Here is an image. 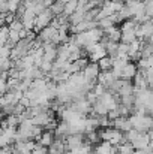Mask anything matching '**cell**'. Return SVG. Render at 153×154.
Here are the masks:
<instances>
[{
    "mask_svg": "<svg viewBox=\"0 0 153 154\" xmlns=\"http://www.w3.org/2000/svg\"><path fill=\"white\" fill-rule=\"evenodd\" d=\"M9 54H11V48H8L6 45L0 47V57H9Z\"/></svg>",
    "mask_w": 153,
    "mask_h": 154,
    "instance_id": "obj_19",
    "label": "cell"
},
{
    "mask_svg": "<svg viewBox=\"0 0 153 154\" xmlns=\"http://www.w3.org/2000/svg\"><path fill=\"white\" fill-rule=\"evenodd\" d=\"M137 38H135V33H134V30H125V32H122V35H120V42H123V44H131L132 41H135Z\"/></svg>",
    "mask_w": 153,
    "mask_h": 154,
    "instance_id": "obj_9",
    "label": "cell"
},
{
    "mask_svg": "<svg viewBox=\"0 0 153 154\" xmlns=\"http://www.w3.org/2000/svg\"><path fill=\"white\" fill-rule=\"evenodd\" d=\"M137 70H138V67H137L134 63L128 61V63H126V64L122 67L120 78H123V79H132V78H134V75L137 73Z\"/></svg>",
    "mask_w": 153,
    "mask_h": 154,
    "instance_id": "obj_4",
    "label": "cell"
},
{
    "mask_svg": "<svg viewBox=\"0 0 153 154\" xmlns=\"http://www.w3.org/2000/svg\"><path fill=\"white\" fill-rule=\"evenodd\" d=\"M53 141H54V133L50 132V130H44L41 133V138H39L38 144H41L44 147H50L51 144H53Z\"/></svg>",
    "mask_w": 153,
    "mask_h": 154,
    "instance_id": "obj_5",
    "label": "cell"
},
{
    "mask_svg": "<svg viewBox=\"0 0 153 154\" xmlns=\"http://www.w3.org/2000/svg\"><path fill=\"white\" fill-rule=\"evenodd\" d=\"M8 91V84H6V79H2L0 78V96L5 94Z\"/></svg>",
    "mask_w": 153,
    "mask_h": 154,
    "instance_id": "obj_18",
    "label": "cell"
},
{
    "mask_svg": "<svg viewBox=\"0 0 153 154\" xmlns=\"http://www.w3.org/2000/svg\"><path fill=\"white\" fill-rule=\"evenodd\" d=\"M51 64H53V63H50V61H42V63H41V66H39V69L47 75V73L51 70Z\"/></svg>",
    "mask_w": 153,
    "mask_h": 154,
    "instance_id": "obj_17",
    "label": "cell"
},
{
    "mask_svg": "<svg viewBox=\"0 0 153 154\" xmlns=\"http://www.w3.org/2000/svg\"><path fill=\"white\" fill-rule=\"evenodd\" d=\"M18 103H21V105H23L24 108H29V106H30V100H29L27 97H24V96H23V97H21L20 100H18Z\"/></svg>",
    "mask_w": 153,
    "mask_h": 154,
    "instance_id": "obj_20",
    "label": "cell"
},
{
    "mask_svg": "<svg viewBox=\"0 0 153 154\" xmlns=\"http://www.w3.org/2000/svg\"><path fill=\"white\" fill-rule=\"evenodd\" d=\"M63 6H65L63 2H60V0H54V2L50 5L48 9L51 11L53 17H57V15H62V14H63Z\"/></svg>",
    "mask_w": 153,
    "mask_h": 154,
    "instance_id": "obj_7",
    "label": "cell"
},
{
    "mask_svg": "<svg viewBox=\"0 0 153 154\" xmlns=\"http://www.w3.org/2000/svg\"><path fill=\"white\" fill-rule=\"evenodd\" d=\"M117 148H119V153L120 154H132L134 153V147H132L131 142L120 144V145H117Z\"/></svg>",
    "mask_w": 153,
    "mask_h": 154,
    "instance_id": "obj_13",
    "label": "cell"
},
{
    "mask_svg": "<svg viewBox=\"0 0 153 154\" xmlns=\"http://www.w3.org/2000/svg\"><path fill=\"white\" fill-rule=\"evenodd\" d=\"M96 64H98L99 70H111V67H113V58L110 55H105V57H102V58H99L96 61Z\"/></svg>",
    "mask_w": 153,
    "mask_h": 154,
    "instance_id": "obj_6",
    "label": "cell"
},
{
    "mask_svg": "<svg viewBox=\"0 0 153 154\" xmlns=\"http://www.w3.org/2000/svg\"><path fill=\"white\" fill-rule=\"evenodd\" d=\"M8 29H9V30H15V32H20L21 29H24V27H23V23H21V18H17V17H15V18L8 24Z\"/></svg>",
    "mask_w": 153,
    "mask_h": 154,
    "instance_id": "obj_11",
    "label": "cell"
},
{
    "mask_svg": "<svg viewBox=\"0 0 153 154\" xmlns=\"http://www.w3.org/2000/svg\"><path fill=\"white\" fill-rule=\"evenodd\" d=\"M8 39H9L11 42L17 44V42L20 41V33L15 32V30H9V32H8Z\"/></svg>",
    "mask_w": 153,
    "mask_h": 154,
    "instance_id": "obj_16",
    "label": "cell"
},
{
    "mask_svg": "<svg viewBox=\"0 0 153 154\" xmlns=\"http://www.w3.org/2000/svg\"><path fill=\"white\" fill-rule=\"evenodd\" d=\"M140 29H141V33H143V39H144V38H152L153 24L150 20L146 21V23H141V24H140Z\"/></svg>",
    "mask_w": 153,
    "mask_h": 154,
    "instance_id": "obj_8",
    "label": "cell"
},
{
    "mask_svg": "<svg viewBox=\"0 0 153 154\" xmlns=\"http://www.w3.org/2000/svg\"><path fill=\"white\" fill-rule=\"evenodd\" d=\"M99 72H101V70H99L98 64L93 63V61H89L87 66H86L84 70H83V75H84V78H86L87 82H93V84H96V82H98L96 78H98Z\"/></svg>",
    "mask_w": 153,
    "mask_h": 154,
    "instance_id": "obj_2",
    "label": "cell"
},
{
    "mask_svg": "<svg viewBox=\"0 0 153 154\" xmlns=\"http://www.w3.org/2000/svg\"><path fill=\"white\" fill-rule=\"evenodd\" d=\"M75 11H77V0H69V2L65 3V6H63V15L69 17Z\"/></svg>",
    "mask_w": 153,
    "mask_h": 154,
    "instance_id": "obj_10",
    "label": "cell"
},
{
    "mask_svg": "<svg viewBox=\"0 0 153 154\" xmlns=\"http://www.w3.org/2000/svg\"><path fill=\"white\" fill-rule=\"evenodd\" d=\"M60 2H63V3H66V2H69V0H60Z\"/></svg>",
    "mask_w": 153,
    "mask_h": 154,
    "instance_id": "obj_21",
    "label": "cell"
},
{
    "mask_svg": "<svg viewBox=\"0 0 153 154\" xmlns=\"http://www.w3.org/2000/svg\"><path fill=\"white\" fill-rule=\"evenodd\" d=\"M8 32H9L8 26L3 24V26L0 27V47L5 45V42H6V39H8Z\"/></svg>",
    "mask_w": 153,
    "mask_h": 154,
    "instance_id": "obj_15",
    "label": "cell"
},
{
    "mask_svg": "<svg viewBox=\"0 0 153 154\" xmlns=\"http://www.w3.org/2000/svg\"><path fill=\"white\" fill-rule=\"evenodd\" d=\"M153 66V57L149 55V57H141L138 60V67L140 69H146V67H150Z\"/></svg>",
    "mask_w": 153,
    "mask_h": 154,
    "instance_id": "obj_12",
    "label": "cell"
},
{
    "mask_svg": "<svg viewBox=\"0 0 153 154\" xmlns=\"http://www.w3.org/2000/svg\"><path fill=\"white\" fill-rule=\"evenodd\" d=\"M12 67V60L9 57H0V69L2 70H9Z\"/></svg>",
    "mask_w": 153,
    "mask_h": 154,
    "instance_id": "obj_14",
    "label": "cell"
},
{
    "mask_svg": "<svg viewBox=\"0 0 153 154\" xmlns=\"http://www.w3.org/2000/svg\"><path fill=\"white\" fill-rule=\"evenodd\" d=\"M150 141H152V138L146 132H138V135L135 136V139L131 144H132L134 150H138V148H146L150 144Z\"/></svg>",
    "mask_w": 153,
    "mask_h": 154,
    "instance_id": "obj_3",
    "label": "cell"
},
{
    "mask_svg": "<svg viewBox=\"0 0 153 154\" xmlns=\"http://www.w3.org/2000/svg\"><path fill=\"white\" fill-rule=\"evenodd\" d=\"M0 2H3V0H0Z\"/></svg>",
    "mask_w": 153,
    "mask_h": 154,
    "instance_id": "obj_22",
    "label": "cell"
},
{
    "mask_svg": "<svg viewBox=\"0 0 153 154\" xmlns=\"http://www.w3.org/2000/svg\"><path fill=\"white\" fill-rule=\"evenodd\" d=\"M53 20V14L48 8H45V11H42L41 14H38L35 17V27H33V32H39L41 29L50 26V21Z\"/></svg>",
    "mask_w": 153,
    "mask_h": 154,
    "instance_id": "obj_1",
    "label": "cell"
}]
</instances>
